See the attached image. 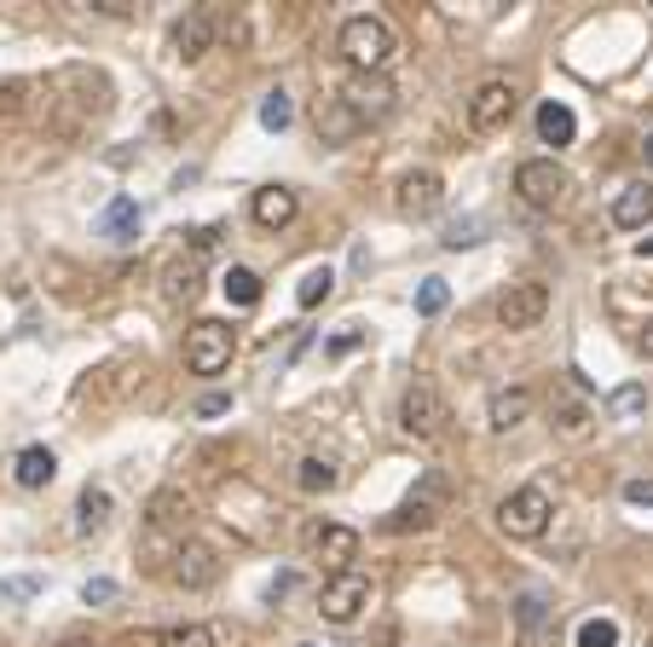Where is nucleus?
I'll return each instance as SVG.
<instances>
[{
  "instance_id": "1",
  "label": "nucleus",
  "mask_w": 653,
  "mask_h": 647,
  "mask_svg": "<svg viewBox=\"0 0 653 647\" xmlns=\"http://www.w3.org/2000/svg\"><path fill=\"white\" fill-rule=\"evenodd\" d=\"M341 59L354 64V75H382L393 59V30L382 18H347L341 23Z\"/></svg>"
},
{
  "instance_id": "2",
  "label": "nucleus",
  "mask_w": 653,
  "mask_h": 647,
  "mask_svg": "<svg viewBox=\"0 0 653 647\" xmlns=\"http://www.w3.org/2000/svg\"><path fill=\"white\" fill-rule=\"evenodd\" d=\"M232 353H238V330L225 319H197L186 330V371L191 376H225L232 371Z\"/></svg>"
},
{
  "instance_id": "3",
  "label": "nucleus",
  "mask_w": 653,
  "mask_h": 647,
  "mask_svg": "<svg viewBox=\"0 0 653 647\" xmlns=\"http://www.w3.org/2000/svg\"><path fill=\"white\" fill-rule=\"evenodd\" d=\"M445 422H451V405L440 399L434 382H411L406 394H399V428L411 439H440Z\"/></svg>"
},
{
  "instance_id": "4",
  "label": "nucleus",
  "mask_w": 653,
  "mask_h": 647,
  "mask_svg": "<svg viewBox=\"0 0 653 647\" xmlns=\"http://www.w3.org/2000/svg\"><path fill=\"white\" fill-rule=\"evenodd\" d=\"M549 514H556L549 491H544V486H520V491H509V498L497 503V526L526 543V538H544V532H549Z\"/></svg>"
},
{
  "instance_id": "5",
  "label": "nucleus",
  "mask_w": 653,
  "mask_h": 647,
  "mask_svg": "<svg viewBox=\"0 0 653 647\" xmlns=\"http://www.w3.org/2000/svg\"><path fill=\"white\" fill-rule=\"evenodd\" d=\"M370 607V578L359 566H347V573H330L318 589V613L330 618V625H354V618Z\"/></svg>"
},
{
  "instance_id": "6",
  "label": "nucleus",
  "mask_w": 653,
  "mask_h": 647,
  "mask_svg": "<svg viewBox=\"0 0 653 647\" xmlns=\"http://www.w3.org/2000/svg\"><path fill=\"white\" fill-rule=\"evenodd\" d=\"M515 191H520L526 209H556V202L567 197V174L549 157H533V163L515 168Z\"/></svg>"
},
{
  "instance_id": "7",
  "label": "nucleus",
  "mask_w": 653,
  "mask_h": 647,
  "mask_svg": "<svg viewBox=\"0 0 653 647\" xmlns=\"http://www.w3.org/2000/svg\"><path fill=\"white\" fill-rule=\"evenodd\" d=\"M544 313H549V290L544 283H509L504 295H497V324L504 330H538L544 324Z\"/></svg>"
},
{
  "instance_id": "8",
  "label": "nucleus",
  "mask_w": 653,
  "mask_h": 647,
  "mask_svg": "<svg viewBox=\"0 0 653 647\" xmlns=\"http://www.w3.org/2000/svg\"><path fill=\"white\" fill-rule=\"evenodd\" d=\"M515 116V82H504V75H492V82L474 87L468 98V127H481V134H492V127H504Z\"/></svg>"
},
{
  "instance_id": "9",
  "label": "nucleus",
  "mask_w": 653,
  "mask_h": 647,
  "mask_svg": "<svg viewBox=\"0 0 653 647\" xmlns=\"http://www.w3.org/2000/svg\"><path fill=\"white\" fill-rule=\"evenodd\" d=\"M313 127H318L324 145H347V139L365 134V122L354 116V105H347L341 93H318L313 98Z\"/></svg>"
},
{
  "instance_id": "10",
  "label": "nucleus",
  "mask_w": 653,
  "mask_h": 647,
  "mask_svg": "<svg viewBox=\"0 0 653 647\" xmlns=\"http://www.w3.org/2000/svg\"><path fill=\"white\" fill-rule=\"evenodd\" d=\"M440 498H445V486H440V474H429V480H422V491H417V498H406V503H399L393 514H388V532H429L434 521H440Z\"/></svg>"
},
{
  "instance_id": "11",
  "label": "nucleus",
  "mask_w": 653,
  "mask_h": 647,
  "mask_svg": "<svg viewBox=\"0 0 653 647\" xmlns=\"http://www.w3.org/2000/svg\"><path fill=\"white\" fill-rule=\"evenodd\" d=\"M399 215H411V220H429V215H440V202H445V179L434 174V168H417V174H406L399 179Z\"/></svg>"
},
{
  "instance_id": "12",
  "label": "nucleus",
  "mask_w": 653,
  "mask_h": 647,
  "mask_svg": "<svg viewBox=\"0 0 653 647\" xmlns=\"http://www.w3.org/2000/svg\"><path fill=\"white\" fill-rule=\"evenodd\" d=\"M341 98L354 105L359 122H382V116H393V98H399V93H393L388 75H354V82L341 87Z\"/></svg>"
},
{
  "instance_id": "13",
  "label": "nucleus",
  "mask_w": 653,
  "mask_h": 647,
  "mask_svg": "<svg viewBox=\"0 0 653 647\" xmlns=\"http://www.w3.org/2000/svg\"><path fill=\"white\" fill-rule=\"evenodd\" d=\"M515 630H520V647H549V636H556V607H549L538 589H526L515 602Z\"/></svg>"
},
{
  "instance_id": "14",
  "label": "nucleus",
  "mask_w": 653,
  "mask_h": 647,
  "mask_svg": "<svg viewBox=\"0 0 653 647\" xmlns=\"http://www.w3.org/2000/svg\"><path fill=\"white\" fill-rule=\"evenodd\" d=\"M313 555L330 566V573H347V566L359 561V532L354 526H313Z\"/></svg>"
},
{
  "instance_id": "15",
  "label": "nucleus",
  "mask_w": 653,
  "mask_h": 647,
  "mask_svg": "<svg viewBox=\"0 0 653 647\" xmlns=\"http://www.w3.org/2000/svg\"><path fill=\"white\" fill-rule=\"evenodd\" d=\"M249 215H255V226H266V231H284L301 215V197L289 186H261L255 202H249Z\"/></svg>"
},
{
  "instance_id": "16",
  "label": "nucleus",
  "mask_w": 653,
  "mask_h": 647,
  "mask_svg": "<svg viewBox=\"0 0 653 647\" xmlns=\"http://www.w3.org/2000/svg\"><path fill=\"white\" fill-rule=\"evenodd\" d=\"M533 405H538L533 387H497L492 405H486V422H492L497 434H509V428H520L526 417H533Z\"/></svg>"
},
{
  "instance_id": "17",
  "label": "nucleus",
  "mask_w": 653,
  "mask_h": 647,
  "mask_svg": "<svg viewBox=\"0 0 653 647\" xmlns=\"http://www.w3.org/2000/svg\"><path fill=\"white\" fill-rule=\"evenodd\" d=\"M214 550L209 543H180V550H173V584H186V589H203V584H214Z\"/></svg>"
},
{
  "instance_id": "18",
  "label": "nucleus",
  "mask_w": 653,
  "mask_h": 647,
  "mask_svg": "<svg viewBox=\"0 0 653 647\" xmlns=\"http://www.w3.org/2000/svg\"><path fill=\"white\" fill-rule=\"evenodd\" d=\"M209 46H214V18L209 12H186L180 23H173V59H203L209 53Z\"/></svg>"
},
{
  "instance_id": "19",
  "label": "nucleus",
  "mask_w": 653,
  "mask_h": 647,
  "mask_svg": "<svg viewBox=\"0 0 653 647\" xmlns=\"http://www.w3.org/2000/svg\"><path fill=\"white\" fill-rule=\"evenodd\" d=\"M53 474H59V457L46 451V446H23V451L12 457V480H18L23 491H41V486H53Z\"/></svg>"
},
{
  "instance_id": "20",
  "label": "nucleus",
  "mask_w": 653,
  "mask_h": 647,
  "mask_svg": "<svg viewBox=\"0 0 653 647\" xmlns=\"http://www.w3.org/2000/svg\"><path fill=\"white\" fill-rule=\"evenodd\" d=\"M653 220V186H624L613 197V226L619 231H642Z\"/></svg>"
},
{
  "instance_id": "21",
  "label": "nucleus",
  "mask_w": 653,
  "mask_h": 647,
  "mask_svg": "<svg viewBox=\"0 0 653 647\" xmlns=\"http://www.w3.org/2000/svg\"><path fill=\"white\" fill-rule=\"evenodd\" d=\"M162 290H168V301H197L203 295V261H173L168 272H162Z\"/></svg>"
},
{
  "instance_id": "22",
  "label": "nucleus",
  "mask_w": 653,
  "mask_h": 647,
  "mask_svg": "<svg viewBox=\"0 0 653 647\" xmlns=\"http://www.w3.org/2000/svg\"><path fill=\"white\" fill-rule=\"evenodd\" d=\"M572 134H579V116H572L567 105H556V98H549V105L538 111V139L561 150V145H572Z\"/></svg>"
},
{
  "instance_id": "23",
  "label": "nucleus",
  "mask_w": 653,
  "mask_h": 647,
  "mask_svg": "<svg viewBox=\"0 0 653 647\" xmlns=\"http://www.w3.org/2000/svg\"><path fill=\"white\" fill-rule=\"evenodd\" d=\"M98 226H105L110 243H134V238H139V202H134V197H116Z\"/></svg>"
},
{
  "instance_id": "24",
  "label": "nucleus",
  "mask_w": 653,
  "mask_h": 647,
  "mask_svg": "<svg viewBox=\"0 0 653 647\" xmlns=\"http://www.w3.org/2000/svg\"><path fill=\"white\" fill-rule=\"evenodd\" d=\"M642 410H647V387L642 382H624L608 394V417L613 422H642Z\"/></svg>"
},
{
  "instance_id": "25",
  "label": "nucleus",
  "mask_w": 653,
  "mask_h": 647,
  "mask_svg": "<svg viewBox=\"0 0 653 647\" xmlns=\"http://www.w3.org/2000/svg\"><path fill=\"white\" fill-rule=\"evenodd\" d=\"M336 462L330 457H307V462H301V469H295V486L301 491H307V498H318V491H336Z\"/></svg>"
},
{
  "instance_id": "26",
  "label": "nucleus",
  "mask_w": 653,
  "mask_h": 647,
  "mask_svg": "<svg viewBox=\"0 0 653 647\" xmlns=\"http://www.w3.org/2000/svg\"><path fill=\"white\" fill-rule=\"evenodd\" d=\"M75 514H82V521H75L82 532H98V526L110 521V491H105V486H87L82 503H75Z\"/></svg>"
},
{
  "instance_id": "27",
  "label": "nucleus",
  "mask_w": 653,
  "mask_h": 647,
  "mask_svg": "<svg viewBox=\"0 0 653 647\" xmlns=\"http://www.w3.org/2000/svg\"><path fill=\"white\" fill-rule=\"evenodd\" d=\"M186 514H191V503L180 491H157L150 498V526H186Z\"/></svg>"
},
{
  "instance_id": "28",
  "label": "nucleus",
  "mask_w": 653,
  "mask_h": 647,
  "mask_svg": "<svg viewBox=\"0 0 653 647\" xmlns=\"http://www.w3.org/2000/svg\"><path fill=\"white\" fill-rule=\"evenodd\" d=\"M225 301H232V306H255L261 301V278L249 267H232V272H225Z\"/></svg>"
},
{
  "instance_id": "29",
  "label": "nucleus",
  "mask_w": 653,
  "mask_h": 647,
  "mask_svg": "<svg viewBox=\"0 0 653 647\" xmlns=\"http://www.w3.org/2000/svg\"><path fill=\"white\" fill-rule=\"evenodd\" d=\"M289 122H295V105H289V93H284V87H272V93L261 98V127H272V134H284Z\"/></svg>"
},
{
  "instance_id": "30",
  "label": "nucleus",
  "mask_w": 653,
  "mask_h": 647,
  "mask_svg": "<svg viewBox=\"0 0 653 647\" xmlns=\"http://www.w3.org/2000/svg\"><path fill=\"white\" fill-rule=\"evenodd\" d=\"M451 306V283L445 278H422V290H417V313L422 319H440Z\"/></svg>"
},
{
  "instance_id": "31",
  "label": "nucleus",
  "mask_w": 653,
  "mask_h": 647,
  "mask_svg": "<svg viewBox=\"0 0 653 647\" xmlns=\"http://www.w3.org/2000/svg\"><path fill=\"white\" fill-rule=\"evenodd\" d=\"M556 428L561 434H590V405H579V399H556Z\"/></svg>"
},
{
  "instance_id": "32",
  "label": "nucleus",
  "mask_w": 653,
  "mask_h": 647,
  "mask_svg": "<svg viewBox=\"0 0 653 647\" xmlns=\"http://www.w3.org/2000/svg\"><path fill=\"white\" fill-rule=\"evenodd\" d=\"M330 283H336V272H330V267H313L307 278H301V290H295V301H301V306H318L324 295H330Z\"/></svg>"
},
{
  "instance_id": "33",
  "label": "nucleus",
  "mask_w": 653,
  "mask_h": 647,
  "mask_svg": "<svg viewBox=\"0 0 653 647\" xmlns=\"http://www.w3.org/2000/svg\"><path fill=\"white\" fill-rule=\"evenodd\" d=\"M481 231H486V220L468 215V220H451L440 243H445V249H474V243H481Z\"/></svg>"
},
{
  "instance_id": "34",
  "label": "nucleus",
  "mask_w": 653,
  "mask_h": 647,
  "mask_svg": "<svg viewBox=\"0 0 653 647\" xmlns=\"http://www.w3.org/2000/svg\"><path fill=\"white\" fill-rule=\"evenodd\" d=\"M613 641H619L613 618H584V625H579V647H613Z\"/></svg>"
},
{
  "instance_id": "35",
  "label": "nucleus",
  "mask_w": 653,
  "mask_h": 647,
  "mask_svg": "<svg viewBox=\"0 0 653 647\" xmlns=\"http://www.w3.org/2000/svg\"><path fill=\"white\" fill-rule=\"evenodd\" d=\"M162 647H214L209 625H180V630H162Z\"/></svg>"
},
{
  "instance_id": "36",
  "label": "nucleus",
  "mask_w": 653,
  "mask_h": 647,
  "mask_svg": "<svg viewBox=\"0 0 653 647\" xmlns=\"http://www.w3.org/2000/svg\"><path fill=\"white\" fill-rule=\"evenodd\" d=\"M82 602H87V607L116 602V584H110V578H87V584H82Z\"/></svg>"
},
{
  "instance_id": "37",
  "label": "nucleus",
  "mask_w": 653,
  "mask_h": 647,
  "mask_svg": "<svg viewBox=\"0 0 653 647\" xmlns=\"http://www.w3.org/2000/svg\"><path fill=\"white\" fill-rule=\"evenodd\" d=\"M23 111V82H0V116H18Z\"/></svg>"
},
{
  "instance_id": "38",
  "label": "nucleus",
  "mask_w": 653,
  "mask_h": 647,
  "mask_svg": "<svg viewBox=\"0 0 653 647\" xmlns=\"http://www.w3.org/2000/svg\"><path fill=\"white\" fill-rule=\"evenodd\" d=\"M214 243H220V226H197V231H191V254H197V261H203Z\"/></svg>"
},
{
  "instance_id": "39",
  "label": "nucleus",
  "mask_w": 653,
  "mask_h": 647,
  "mask_svg": "<svg viewBox=\"0 0 653 647\" xmlns=\"http://www.w3.org/2000/svg\"><path fill=\"white\" fill-rule=\"evenodd\" d=\"M225 410H232L225 394H203V399H197V417H225Z\"/></svg>"
},
{
  "instance_id": "40",
  "label": "nucleus",
  "mask_w": 653,
  "mask_h": 647,
  "mask_svg": "<svg viewBox=\"0 0 653 647\" xmlns=\"http://www.w3.org/2000/svg\"><path fill=\"white\" fill-rule=\"evenodd\" d=\"M624 503H653V480H624Z\"/></svg>"
},
{
  "instance_id": "41",
  "label": "nucleus",
  "mask_w": 653,
  "mask_h": 647,
  "mask_svg": "<svg viewBox=\"0 0 653 647\" xmlns=\"http://www.w3.org/2000/svg\"><path fill=\"white\" fill-rule=\"evenodd\" d=\"M359 342H365V335H359V330H347V335H336V342H330V353H354Z\"/></svg>"
},
{
  "instance_id": "42",
  "label": "nucleus",
  "mask_w": 653,
  "mask_h": 647,
  "mask_svg": "<svg viewBox=\"0 0 653 647\" xmlns=\"http://www.w3.org/2000/svg\"><path fill=\"white\" fill-rule=\"evenodd\" d=\"M128 647H162V630H139V636H128Z\"/></svg>"
},
{
  "instance_id": "43",
  "label": "nucleus",
  "mask_w": 653,
  "mask_h": 647,
  "mask_svg": "<svg viewBox=\"0 0 653 647\" xmlns=\"http://www.w3.org/2000/svg\"><path fill=\"white\" fill-rule=\"evenodd\" d=\"M636 353H642V358H653V324H647V330L636 335Z\"/></svg>"
},
{
  "instance_id": "44",
  "label": "nucleus",
  "mask_w": 653,
  "mask_h": 647,
  "mask_svg": "<svg viewBox=\"0 0 653 647\" xmlns=\"http://www.w3.org/2000/svg\"><path fill=\"white\" fill-rule=\"evenodd\" d=\"M59 647H98L93 636H70V641H59Z\"/></svg>"
},
{
  "instance_id": "45",
  "label": "nucleus",
  "mask_w": 653,
  "mask_h": 647,
  "mask_svg": "<svg viewBox=\"0 0 653 647\" xmlns=\"http://www.w3.org/2000/svg\"><path fill=\"white\" fill-rule=\"evenodd\" d=\"M642 157H647V163H653V134H647V145H642Z\"/></svg>"
},
{
  "instance_id": "46",
  "label": "nucleus",
  "mask_w": 653,
  "mask_h": 647,
  "mask_svg": "<svg viewBox=\"0 0 653 647\" xmlns=\"http://www.w3.org/2000/svg\"><path fill=\"white\" fill-rule=\"evenodd\" d=\"M647 647H653V641H647Z\"/></svg>"
}]
</instances>
